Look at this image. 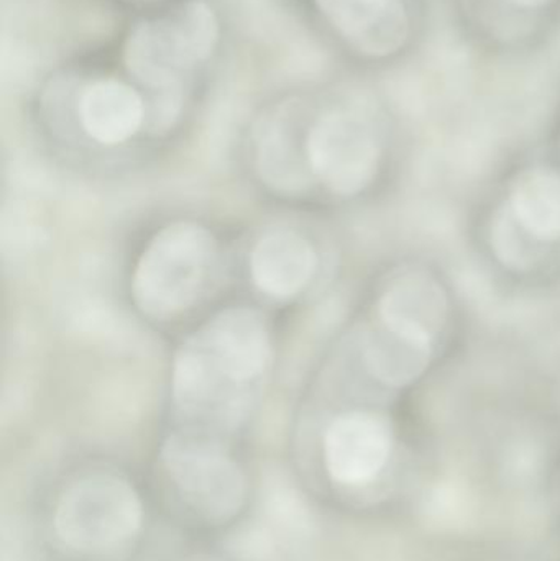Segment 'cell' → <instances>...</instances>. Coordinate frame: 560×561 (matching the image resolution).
Here are the masks:
<instances>
[{"label":"cell","mask_w":560,"mask_h":561,"mask_svg":"<svg viewBox=\"0 0 560 561\" xmlns=\"http://www.w3.org/2000/svg\"><path fill=\"white\" fill-rule=\"evenodd\" d=\"M510 213L541 243L560 240V171L533 167L523 171L510 191Z\"/></svg>","instance_id":"obj_12"},{"label":"cell","mask_w":560,"mask_h":561,"mask_svg":"<svg viewBox=\"0 0 560 561\" xmlns=\"http://www.w3.org/2000/svg\"><path fill=\"white\" fill-rule=\"evenodd\" d=\"M393 450V431L384 415L347 412L329 425L324 460L332 480L344 486L370 483L387 467Z\"/></svg>","instance_id":"obj_6"},{"label":"cell","mask_w":560,"mask_h":561,"mask_svg":"<svg viewBox=\"0 0 560 561\" xmlns=\"http://www.w3.org/2000/svg\"><path fill=\"white\" fill-rule=\"evenodd\" d=\"M449 316L446 289L426 270L398 273L378 299V322L433 346L446 330Z\"/></svg>","instance_id":"obj_7"},{"label":"cell","mask_w":560,"mask_h":561,"mask_svg":"<svg viewBox=\"0 0 560 561\" xmlns=\"http://www.w3.org/2000/svg\"><path fill=\"white\" fill-rule=\"evenodd\" d=\"M134 2L151 3V2H158V0H134Z\"/></svg>","instance_id":"obj_16"},{"label":"cell","mask_w":560,"mask_h":561,"mask_svg":"<svg viewBox=\"0 0 560 561\" xmlns=\"http://www.w3.org/2000/svg\"><path fill=\"white\" fill-rule=\"evenodd\" d=\"M220 42V23L204 0H186L171 12L137 23L124 43L125 68L153 91H178L184 76L206 65Z\"/></svg>","instance_id":"obj_1"},{"label":"cell","mask_w":560,"mask_h":561,"mask_svg":"<svg viewBox=\"0 0 560 561\" xmlns=\"http://www.w3.org/2000/svg\"><path fill=\"white\" fill-rule=\"evenodd\" d=\"M214 259L210 233L193 222L164 227L148 243L132 279L135 302L147 316L170 319L196 300Z\"/></svg>","instance_id":"obj_2"},{"label":"cell","mask_w":560,"mask_h":561,"mask_svg":"<svg viewBox=\"0 0 560 561\" xmlns=\"http://www.w3.org/2000/svg\"><path fill=\"white\" fill-rule=\"evenodd\" d=\"M312 173L339 196L361 194L374 183L380 167V144L372 125L348 111L321 115L308 135Z\"/></svg>","instance_id":"obj_4"},{"label":"cell","mask_w":560,"mask_h":561,"mask_svg":"<svg viewBox=\"0 0 560 561\" xmlns=\"http://www.w3.org/2000/svg\"><path fill=\"white\" fill-rule=\"evenodd\" d=\"M329 25L361 55H393L410 35L403 0H315Z\"/></svg>","instance_id":"obj_8"},{"label":"cell","mask_w":560,"mask_h":561,"mask_svg":"<svg viewBox=\"0 0 560 561\" xmlns=\"http://www.w3.org/2000/svg\"><path fill=\"white\" fill-rule=\"evenodd\" d=\"M144 523L135 488L115 474H89L62 493L55 530L62 543L84 556H104L130 542Z\"/></svg>","instance_id":"obj_3"},{"label":"cell","mask_w":560,"mask_h":561,"mask_svg":"<svg viewBox=\"0 0 560 561\" xmlns=\"http://www.w3.org/2000/svg\"><path fill=\"white\" fill-rule=\"evenodd\" d=\"M210 365L236 382L249 381L265 369L270 359V339L265 323L252 310L222 313L210 325Z\"/></svg>","instance_id":"obj_9"},{"label":"cell","mask_w":560,"mask_h":561,"mask_svg":"<svg viewBox=\"0 0 560 561\" xmlns=\"http://www.w3.org/2000/svg\"><path fill=\"white\" fill-rule=\"evenodd\" d=\"M492 250L496 259L510 270L525 272L533 268L539 256V245L510 213L508 207L496 214L490 230Z\"/></svg>","instance_id":"obj_14"},{"label":"cell","mask_w":560,"mask_h":561,"mask_svg":"<svg viewBox=\"0 0 560 561\" xmlns=\"http://www.w3.org/2000/svg\"><path fill=\"white\" fill-rule=\"evenodd\" d=\"M316 265L318 259L311 243L292 230L263 237L250 255L253 283L276 299L301 293L315 276Z\"/></svg>","instance_id":"obj_10"},{"label":"cell","mask_w":560,"mask_h":561,"mask_svg":"<svg viewBox=\"0 0 560 561\" xmlns=\"http://www.w3.org/2000/svg\"><path fill=\"white\" fill-rule=\"evenodd\" d=\"M434 346L388 329L384 323L368 336L365 362L372 375L390 388L416 382L430 368Z\"/></svg>","instance_id":"obj_13"},{"label":"cell","mask_w":560,"mask_h":561,"mask_svg":"<svg viewBox=\"0 0 560 561\" xmlns=\"http://www.w3.org/2000/svg\"><path fill=\"white\" fill-rule=\"evenodd\" d=\"M78 114L89 138L101 145H121L140 130L145 102L132 85L101 79L82 92Z\"/></svg>","instance_id":"obj_11"},{"label":"cell","mask_w":560,"mask_h":561,"mask_svg":"<svg viewBox=\"0 0 560 561\" xmlns=\"http://www.w3.org/2000/svg\"><path fill=\"white\" fill-rule=\"evenodd\" d=\"M163 460L183 500L206 519H232L245 504L242 470L213 442L173 437L164 447Z\"/></svg>","instance_id":"obj_5"},{"label":"cell","mask_w":560,"mask_h":561,"mask_svg":"<svg viewBox=\"0 0 560 561\" xmlns=\"http://www.w3.org/2000/svg\"><path fill=\"white\" fill-rule=\"evenodd\" d=\"M513 5L518 7V9H541V7L548 5L552 0H508Z\"/></svg>","instance_id":"obj_15"}]
</instances>
